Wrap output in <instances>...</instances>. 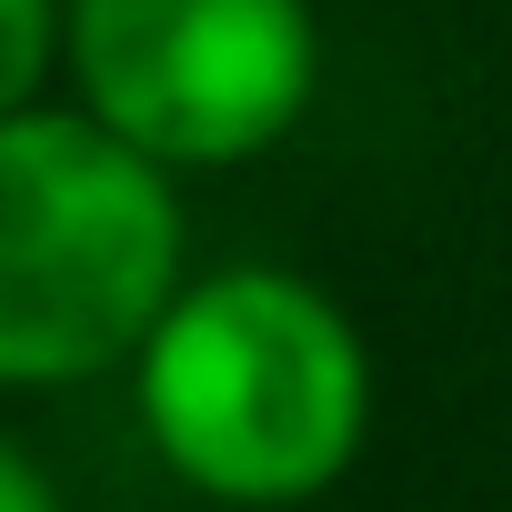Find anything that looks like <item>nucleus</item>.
Returning <instances> with one entry per match:
<instances>
[{
    "label": "nucleus",
    "mask_w": 512,
    "mask_h": 512,
    "mask_svg": "<svg viewBox=\"0 0 512 512\" xmlns=\"http://www.w3.org/2000/svg\"><path fill=\"white\" fill-rule=\"evenodd\" d=\"M71 51V0H0V121L41 111V81Z\"/></svg>",
    "instance_id": "obj_4"
},
{
    "label": "nucleus",
    "mask_w": 512,
    "mask_h": 512,
    "mask_svg": "<svg viewBox=\"0 0 512 512\" xmlns=\"http://www.w3.org/2000/svg\"><path fill=\"white\" fill-rule=\"evenodd\" d=\"M71 81L161 171L272 151L322 81L312 0H71Z\"/></svg>",
    "instance_id": "obj_3"
},
{
    "label": "nucleus",
    "mask_w": 512,
    "mask_h": 512,
    "mask_svg": "<svg viewBox=\"0 0 512 512\" xmlns=\"http://www.w3.org/2000/svg\"><path fill=\"white\" fill-rule=\"evenodd\" d=\"M141 422L211 502H312L372 422L362 332L292 272H211L141 342Z\"/></svg>",
    "instance_id": "obj_1"
},
{
    "label": "nucleus",
    "mask_w": 512,
    "mask_h": 512,
    "mask_svg": "<svg viewBox=\"0 0 512 512\" xmlns=\"http://www.w3.org/2000/svg\"><path fill=\"white\" fill-rule=\"evenodd\" d=\"M181 302V201L91 111L0 121V382H91L141 362Z\"/></svg>",
    "instance_id": "obj_2"
},
{
    "label": "nucleus",
    "mask_w": 512,
    "mask_h": 512,
    "mask_svg": "<svg viewBox=\"0 0 512 512\" xmlns=\"http://www.w3.org/2000/svg\"><path fill=\"white\" fill-rule=\"evenodd\" d=\"M0 512H61V492H51V482H41L11 442H0Z\"/></svg>",
    "instance_id": "obj_5"
}]
</instances>
